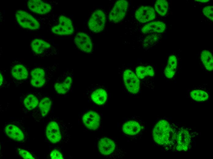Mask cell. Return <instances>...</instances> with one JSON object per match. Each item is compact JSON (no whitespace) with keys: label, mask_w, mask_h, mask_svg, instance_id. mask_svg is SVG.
<instances>
[{"label":"cell","mask_w":213,"mask_h":159,"mask_svg":"<svg viewBox=\"0 0 213 159\" xmlns=\"http://www.w3.org/2000/svg\"><path fill=\"white\" fill-rule=\"evenodd\" d=\"M90 97L95 104L102 105L104 104L107 100V94L106 90L103 88L96 87L91 92Z\"/></svg>","instance_id":"26"},{"label":"cell","mask_w":213,"mask_h":159,"mask_svg":"<svg viewBox=\"0 0 213 159\" xmlns=\"http://www.w3.org/2000/svg\"><path fill=\"white\" fill-rule=\"evenodd\" d=\"M52 104L51 98L44 95L38 106L32 113V116L36 121H39L49 113Z\"/></svg>","instance_id":"14"},{"label":"cell","mask_w":213,"mask_h":159,"mask_svg":"<svg viewBox=\"0 0 213 159\" xmlns=\"http://www.w3.org/2000/svg\"><path fill=\"white\" fill-rule=\"evenodd\" d=\"M73 75L72 72L65 71L54 80L53 86L56 92L59 94H64L69 90L73 82Z\"/></svg>","instance_id":"12"},{"label":"cell","mask_w":213,"mask_h":159,"mask_svg":"<svg viewBox=\"0 0 213 159\" xmlns=\"http://www.w3.org/2000/svg\"><path fill=\"white\" fill-rule=\"evenodd\" d=\"M169 4L166 0H157L154 4V8L156 12L160 16L165 17L169 11Z\"/></svg>","instance_id":"28"},{"label":"cell","mask_w":213,"mask_h":159,"mask_svg":"<svg viewBox=\"0 0 213 159\" xmlns=\"http://www.w3.org/2000/svg\"><path fill=\"white\" fill-rule=\"evenodd\" d=\"M4 134L16 142L23 143L28 140V133L22 121L15 119L6 122L3 127Z\"/></svg>","instance_id":"3"},{"label":"cell","mask_w":213,"mask_h":159,"mask_svg":"<svg viewBox=\"0 0 213 159\" xmlns=\"http://www.w3.org/2000/svg\"><path fill=\"white\" fill-rule=\"evenodd\" d=\"M61 126L60 122L55 119H50L47 121L45 127V135L50 143H58L62 141L64 130Z\"/></svg>","instance_id":"8"},{"label":"cell","mask_w":213,"mask_h":159,"mask_svg":"<svg viewBox=\"0 0 213 159\" xmlns=\"http://www.w3.org/2000/svg\"><path fill=\"white\" fill-rule=\"evenodd\" d=\"M178 124L167 118L157 119L151 130L152 141L156 146L165 151H173L176 143Z\"/></svg>","instance_id":"1"},{"label":"cell","mask_w":213,"mask_h":159,"mask_svg":"<svg viewBox=\"0 0 213 159\" xmlns=\"http://www.w3.org/2000/svg\"><path fill=\"white\" fill-rule=\"evenodd\" d=\"M51 31L53 33L57 35H69L73 33L74 28L70 19L62 15L59 18L58 24L53 26Z\"/></svg>","instance_id":"18"},{"label":"cell","mask_w":213,"mask_h":159,"mask_svg":"<svg viewBox=\"0 0 213 159\" xmlns=\"http://www.w3.org/2000/svg\"><path fill=\"white\" fill-rule=\"evenodd\" d=\"M50 157L51 159H63L62 153L59 150H54L50 153Z\"/></svg>","instance_id":"32"},{"label":"cell","mask_w":213,"mask_h":159,"mask_svg":"<svg viewBox=\"0 0 213 159\" xmlns=\"http://www.w3.org/2000/svg\"><path fill=\"white\" fill-rule=\"evenodd\" d=\"M195 1H196L198 2H207L209 1V0H195Z\"/></svg>","instance_id":"34"},{"label":"cell","mask_w":213,"mask_h":159,"mask_svg":"<svg viewBox=\"0 0 213 159\" xmlns=\"http://www.w3.org/2000/svg\"><path fill=\"white\" fill-rule=\"evenodd\" d=\"M97 149L102 155L108 158H122L126 153L122 148L118 146L113 139L106 137L99 139Z\"/></svg>","instance_id":"7"},{"label":"cell","mask_w":213,"mask_h":159,"mask_svg":"<svg viewBox=\"0 0 213 159\" xmlns=\"http://www.w3.org/2000/svg\"><path fill=\"white\" fill-rule=\"evenodd\" d=\"M166 26L165 23L160 21H154L148 23L144 25L141 29V31L144 34H160L165 30Z\"/></svg>","instance_id":"25"},{"label":"cell","mask_w":213,"mask_h":159,"mask_svg":"<svg viewBox=\"0 0 213 159\" xmlns=\"http://www.w3.org/2000/svg\"><path fill=\"white\" fill-rule=\"evenodd\" d=\"M44 95L40 92H27L21 94L20 102L24 113H32L37 107Z\"/></svg>","instance_id":"9"},{"label":"cell","mask_w":213,"mask_h":159,"mask_svg":"<svg viewBox=\"0 0 213 159\" xmlns=\"http://www.w3.org/2000/svg\"><path fill=\"white\" fill-rule=\"evenodd\" d=\"M31 49L32 53L36 57L43 58L53 55L55 50L51 45L43 40L36 39L31 43Z\"/></svg>","instance_id":"13"},{"label":"cell","mask_w":213,"mask_h":159,"mask_svg":"<svg viewBox=\"0 0 213 159\" xmlns=\"http://www.w3.org/2000/svg\"><path fill=\"white\" fill-rule=\"evenodd\" d=\"M135 16L136 19L140 22L146 23L155 19V11L151 6H142L136 10Z\"/></svg>","instance_id":"22"},{"label":"cell","mask_w":213,"mask_h":159,"mask_svg":"<svg viewBox=\"0 0 213 159\" xmlns=\"http://www.w3.org/2000/svg\"><path fill=\"white\" fill-rule=\"evenodd\" d=\"M119 76L124 89L129 95L135 96L140 93L141 85L134 70L124 69L119 72Z\"/></svg>","instance_id":"6"},{"label":"cell","mask_w":213,"mask_h":159,"mask_svg":"<svg viewBox=\"0 0 213 159\" xmlns=\"http://www.w3.org/2000/svg\"><path fill=\"white\" fill-rule=\"evenodd\" d=\"M145 128V122L137 116L125 118L121 126L122 134L131 139H138L143 134Z\"/></svg>","instance_id":"4"},{"label":"cell","mask_w":213,"mask_h":159,"mask_svg":"<svg viewBox=\"0 0 213 159\" xmlns=\"http://www.w3.org/2000/svg\"><path fill=\"white\" fill-rule=\"evenodd\" d=\"M190 128L179 127L177 135L174 150L180 152L189 151L192 149L198 133Z\"/></svg>","instance_id":"5"},{"label":"cell","mask_w":213,"mask_h":159,"mask_svg":"<svg viewBox=\"0 0 213 159\" xmlns=\"http://www.w3.org/2000/svg\"><path fill=\"white\" fill-rule=\"evenodd\" d=\"M16 17L19 24L24 28L35 30L40 28V24L37 20L24 11H17L16 13Z\"/></svg>","instance_id":"16"},{"label":"cell","mask_w":213,"mask_h":159,"mask_svg":"<svg viewBox=\"0 0 213 159\" xmlns=\"http://www.w3.org/2000/svg\"><path fill=\"white\" fill-rule=\"evenodd\" d=\"M160 38V35L159 34H148L144 40L143 43L144 47L145 48H151L157 43Z\"/></svg>","instance_id":"29"},{"label":"cell","mask_w":213,"mask_h":159,"mask_svg":"<svg viewBox=\"0 0 213 159\" xmlns=\"http://www.w3.org/2000/svg\"><path fill=\"white\" fill-rule=\"evenodd\" d=\"M19 155L23 159H35L33 155L29 151L25 150L19 148L18 150Z\"/></svg>","instance_id":"31"},{"label":"cell","mask_w":213,"mask_h":159,"mask_svg":"<svg viewBox=\"0 0 213 159\" xmlns=\"http://www.w3.org/2000/svg\"><path fill=\"white\" fill-rule=\"evenodd\" d=\"M178 58L177 54L174 52L169 54L164 70V74L168 79H172L175 77L179 66Z\"/></svg>","instance_id":"20"},{"label":"cell","mask_w":213,"mask_h":159,"mask_svg":"<svg viewBox=\"0 0 213 159\" xmlns=\"http://www.w3.org/2000/svg\"><path fill=\"white\" fill-rule=\"evenodd\" d=\"M128 6V2L124 0H118L114 4L109 15L110 21L117 23L125 17Z\"/></svg>","instance_id":"19"},{"label":"cell","mask_w":213,"mask_h":159,"mask_svg":"<svg viewBox=\"0 0 213 159\" xmlns=\"http://www.w3.org/2000/svg\"><path fill=\"white\" fill-rule=\"evenodd\" d=\"M74 42L77 47L82 52L90 53L92 51L93 45L91 39L88 35L83 32H79L76 34Z\"/></svg>","instance_id":"21"},{"label":"cell","mask_w":213,"mask_h":159,"mask_svg":"<svg viewBox=\"0 0 213 159\" xmlns=\"http://www.w3.org/2000/svg\"><path fill=\"white\" fill-rule=\"evenodd\" d=\"M27 6L32 12L39 15L49 13L52 9L50 4L40 0H29Z\"/></svg>","instance_id":"24"},{"label":"cell","mask_w":213,"mask_h":159,"mask_svg":"<svg viewBox=\"0 0 213 159\" xmlns=\"http://www.w3.org/2000/svg\"><path fill=\"white\" fill-rule=\"evenodd\" d=\"M212 6L209 5L204 6L202 9V12L204 15L210 20L213 21Z\"/></svg>","instance_id":"30"},{"label":"cell","mask_w":213,"mask_h":159,"mask_svg":"<svg viewBox=\"0 0 213 159\" xmlns=\"http://www.w3.org/2000/svg\"><path fill=\"white\" fill-rule=\"evenodd\" d=\"M82 120L84 126L88 129L95 130L99 126L100 117L95 112L90 111L87 112L83 115Z\"/></svg>","instance_id":"23"},{"label":"cell","mask_w":213,"mask_h":159,"mask_svg":"<svg viewBox=\"0 0 213 159\" xmlns=\"http://www.w3.org/2000/svg\"><path fill=\"white\" fill-rule=\"evenodd\" d=\"M15 62L10 66L9 76L12 82L19 86L28 82L29 72V69L24 65L20 62Z\"/></svg>","instance_id":"11"},{"label":"cell","mask_w":213,"mask_h":159,"mask_svg":"<svg viewBox=\"0 0 213 159\" xmlns=\"http://www.w3.org/2000/svg\"><path fill=\"white\" fill-rule=\"evenodd\" d=\"M210 89L207 85L195 86L188 90L189 98L196 102H203L208 101L210 96Z\"/></svg>","instance_id":"17"},{"label":"cell","mask_w":213,"mask_h":159,"mask_svg":"<svg viewBox=\"0 0 213 159\" xmlns=\"http://www.w3.org/2000/svg\"><path fill=\"white\" fill-rule=\"evenodd\" d=\"M106 22V17L104 12L101 10H96L91 16L88 21V26L93 32L99 33L104 29Z\"/></svg>","instance_id":"15"},{"label":"cell","mask_w":213,"mask_h":159,"mask_svg":"<svg viewBox=\"0 0 213 159\" xmlns=\"http://www.w3.org/2000/svg\"><path fill=\"white\" fill-rule=\"evenodd\" d=\"M0 87H5L6 84V78H5V75L3 72H0Z\"/></svg>","instance_id":"33"},{"label":"cell","mask_w":213,"mask_h":159,"mask_svg":"<svg viewBox=\"0 0 213 159\" xmlns=\"http://www.w3.org/2000/svg\"><path fill=\"white\" fill-rule=\"evenodd\" d=\"M54 66H35L29 69L28 82L32 87L39 88L47 84L52 79L55 71Z\"/></svg>","instance_id":"2"},{"label":"cell","mask_w":213,"mask_h":159,"mask_svg":"<svg viewBox=\"0 0 213 159\" xmlns=\"http://www.w3.org/2000/svg\"><path fill=\"white\" fill-rule=\"evenodd\" d=\"M134 71L141 86L152 89L155 75V70L153 66L150 65H142L137 67Z\"/></svg>","instance_id":"10"},{"label":"cell","mask_w":213,"mask_h":159,"mask_svg":"<svg viewBox=\"0 0 213 159\" xmlns=\"http://www.w3.org/2000/svg\"><path fill=\"white\" fill-rule=\"evenodd\" d=\"M211 52L204 50L200 52V59L204 69L207 72H211L213 69V58Z\"/></svg>","instance_id":"27"}]
</instances>
